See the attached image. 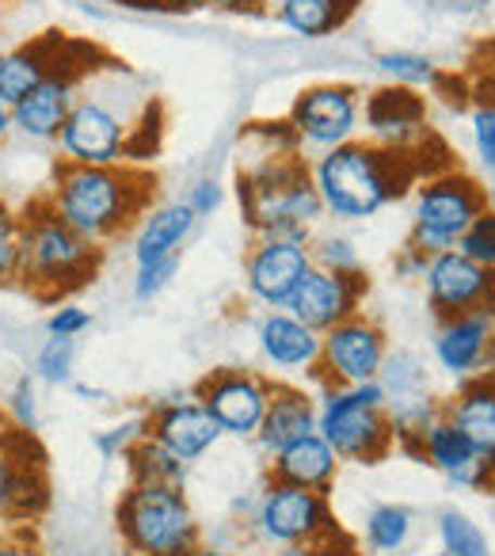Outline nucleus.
<instances>
[{"instance_id": "36", "label": "nucleus", "mask_w": 495, "mask_h": 556, "mask_svg": "<svg viewBox=\"0 0 495 556\" xmlns=\"http://www.w3.org/2000/svg\"><path fill=\"white\" fill-rule=\"evenodd\" d=\"M457 252L469 255L480 267L495 270V214L492 210H484V214L465 229V237L457 240Z\"/></svg>"}, {"instance_id": "2", "label": "nucleus", "mask_w": 495, "mask_h": 556, "mask_svg": "<svg viewBox=\"0 0 495 556\" xmlns=\"http://www.w3.org/2000/svg\"><path fill=\"white\" fill-rule=\"evenodd\" d=\"M309 179L325 202V214L340 222H366L416 184L419 164L416 153H393L355 138L347 146L325 149L313 161Z\"/></svg>"}, {"instance_id": "14", "label": "nucleus", "mask_w": 495, "mask_h": 556, "mask_svg": "<svg viewBox=\"0 0 495 556\" xmlns=\"http://www.w3.org/2000/svg\"><path fill=\"white\" fill-rule=\"evenodd\" d=\"M271 386L275 381L259 378V374H248V370H214L199 386L194 401L217 419L221 434L256 439L259 424H264V416H267V404H271Z\"/></svg>"}, {"instance_id": "17", "label": "nucleus", "mask_w": 495, "mask_h": 556, "mask_svg": "<svg viewBox=\"0 0 495 556\" xmlns=\"http://www.w3.org/2000/svg\"><path fill=\"white\" fill-rule=\"evenodd\" d=\"M363 294L366 275H332L325 267H309L282 309L302 320V325H309L313 332L325 336L340 320L355 317L358 305H363Z\"/></svg>"}, {"instance_id": "28", "label": "nucleus", "mask_w": 495, "mask_h": 556, "mask_svg": "<svg viewBox=\"0 0 495 556\" xmlns=\"http://www.w3.org/2000/svg\"><path fill=\"white\" fill-rule=\"evenodd\" d=\"M416 457H423V462H431L439 472L454 477V472H461L469 462H477L480 454L446 416H439V419H431V424L423 427V434L416 439Z\"/></svg>"}, {"instance_id": "16", "label": "nucleus", "mask_w": 495, "mask_h": 556, "mask_svg": "<svg viewBox=\"0 0 495 556\" xmlns=\"http://www.w3.org/2000/svg\"><path fill=\"white\" fill-rule=\"evenodd\" d=\"M309 267H313L309 240L259 237L256 248L244 260V287L259 305L282 309Z\"/></svg>"}, {"instance_id": "44", "label": "nucleus", "mask_w": 495, "mask_h": 556, "mask_svg": "<svg viewBox=\"0 0 495 556\" xmlns=\"http://www.w3.org/2000/svg\"><path fill=\"white\" fill-rule=\"evenodd\" d=\"M302 556H363V553H358L355 541L340 530V533H332V538H320V541H313V545H305Z\"/></svg>"}, {"instance_id": "11", "label": "nucleus", "mask_w": 495, "mask_h": 556, "mask_svg": "<svg viewBox=\"0 0 495 556\" xmlns=\"http://www.w3.org/2000/svg\"><path fill=\"white\" fill-rule=\"evenodd\" d=\"M385 355V332L370 317L355 313V317L340 320V325L320 336L317 381L320 386H366V381H378Z\"/></svg>"}, {"instance_id": "23", "label": "nucleus", "mask_w": 495, "mask_h": 556, "mask_svg": "<svg viewBox=\"0 0 495 556\" xmlns=\"http://www.w3.org/2000/svg\"><path fill=\"white\" fill-rule=\"evenodd\" d=\"M335 472H340V457L317 431L271 454V480H279V484L328 492L335 484Z\"/></svg>"}, {"instance_id": "32", "label": "nucleus", "mask_w": 495, "mask_h": 556, "mask_svg": "<svg viewBox=\"0 0 495 556\" xmlns=\"http://www.w3.org/2000/svg\"><path fill=\"white\" fill-rule=\"evenodd\" d=\"M373 65L401 88H416L419 92V88H427V85H439V70H434L431 58L411 54V50H385V54H378Z\"/></svg>"}, {"instance_id": "34", "label": "nucleus", "mask_w": 495, "mask_h": 556, "mask_svg": "<svg viewBox=\"0 0 495 556\" xmlns=\"http://www.w3.org/2000/svg\"><path fill=\"white\" fill-rule=\"evenodd\" d=\"M20 282V214L0 199V290Z\"/></svg>"}, {"instance_id": "49", "label": "nucleus", "mask_w": 495, "mask_h": 556, "mask_svg": "<svg viewBox=\"0 0 495 556\" xmlns=\"http://www.w3.org/2000/svg\"><path fill=\"white\" fill-rule=\"evenodd\" d=\"M191 556H237V553H225V548H206V545H199Z\"/></svg>"}, {"instance_id": "8", "label": "nucleus", "mask_w": 495, "mask_h": 556, "mask_svg": "<svg viewBox=\"0 0 495 556\" xmlns=\"http://www.w3.org/2000/svg\"><path fill=\"white\" fill-rule=\"evenodd\" d=\"M134 134H138L134 118L92 88V92H77V103L54 146L69 164H126Z\"/></svg>"}, {"instance_id": "20", "label": "nucleus", "mask_w": 495, "mask_h": 556, "mask_svg": "<svg viewBox=\"0 0 495 556\" xmlns=\"http://www.w3.org/2000/svg\"><path fill=\"white\" fill-rule=\"evenodd\" d=\"M495 351V317L492 313H461L446 317L434 332V358L457 381H469L484 370Z\"/></svg>"}, {"instance_id": "10", "label": "nucleus", "mask_w": 495, "mask_h": 556, "mask_svg": "<svg viewBox=\"0 0 495 556\" xmlns=\"http://www.w3.org/2000/svg\"><path fill=\"white\" fill-rule=\"evenodd\" d=\"M77 50V42L62 39L54 58V73L35 92H27L20 103H12V134H20L27 141H58L73 103H77L80 80H85V73L96 70V65H85L73 58Z\"/></svg>"}, {"instance_id": "22", "label": "nucleus", "mask_w": 495, "mask_h": 556, "mask_svg": "<svg viewBox=\"0 0 495 556\" xmlns=\"http://www.w3.org/2000/svg\"><path fill=\"white\" fill-rule=\"evenodd\" d=\"M317 431V401H313L309 389L302 386H271V404H267V416L259 424V446L267 454H279L290 442L305 439V434Z\"/></svg>"}, {"instance_id": "19", "label": "nucleus", "mask_w": 495, "mask_h": 556, "mask_svg": "<svg viewBox=\"0 0 495 556\" xmlns=\"http://www.w3.org/2000/svg\"><path fill=\"white\" fill-rule=\"evenodd\" d=\"M145 419L149 439H156L164 450H172L187 465L199 462L202 454H210L221 442V427H217V419L199 401H164Z\"/></svg>"}, {"instance_id": "9", "label": "nucleus", "mask_w": 495, "mask_h": 556, "mask_svg": "<svg viewBox=\"0 0 495 556\" xmlns=\"http://www.w3.org/2000/svg\"><path fill=\"white\" fill-rule=\"evenodd\" d=\"M252 526H256V533L267 545H282V548H305L313 541L340 533L328 492L279 484V480H271L264 488Z\"/></svg>"}, {"instance_id": "40", "label": "nucleus", "mask_w": 495, "mask_h": 556, "mask_svg": "<svg viewBox=\"0 0 495 556\" xmlns=\"http://www.w3.org/2000/svg\"><path fill=\"white\" fill-rule=\"evenodd\" d=\"M183 202L194 210V217H210V214H217V210H221L225 191H221V184H217L214 176H206V179H199L191 191H187Z\"/></svg>"}, {"instance_id": "26", "label": "nucleus", "mask_w": 495, "mask_h": 556, "mask_svg": "<svg viewBox=\"0 0 495 556\" xmlns=\"http://www.w3.org/2000/svg\"><path fill=\"white\" fill-rule=\"evenodd\" d=\"M58 47H62V35L0 50V100L20 103L27 92H35V88L54 73Z\"/></svg>"}, {"instance_id": "43", "label": "nucleus", "mask_w": 495, "mask_h": 556, "mask_svg": "<svg viewBox=\"0 0 495 556\" xmlns=\"http://www.w3.org/2000/svg\"><path fill=\"white\" fill-rule=\"evenodd\" d=\"M12 416H16L20 431H35L39 416H35V389H31V381H20L16 393H12Z\"/></svg>"}, {"instance_id": "52", "label": "nucleus", "mask_w": 495, "mask_h": 556, "mask_svg": "<svg viewBox=\"0 0 495 556\" xmlns=\"http://www.w3.org/2000/svg\"><path fill=\"white\" fill-rule=\"evenodd\" d=\"M434 556H454V553H434Z\"/></svg>"}, {"instance_id": "24", "label": "nucleus", "mask_w": 495, "mask_h": 556, "mask_svg": "<svg viewBox=\"0 0 495 556\" xmlns=\"http://www.w3.org/2000/svg\"><path fill=\"white\" fill-rule=\"evenodd\" d=\"M442 416L472 442L477 454L495 457V374H477V378L461 381Z\"/></svg>"}, {"instance_id": "38", "label": "nucleus", "mask_w": 495, "mask_h": 556, "mask_svg": "<svg viewBox=\"0 0 495 556\" xmlns=\"http://www.w3.org/2000/svg\"><path fill=\"white\" fill-rule=\"evenodd\" d=\"M176 270H179V255L176 260H161V263L138 267V275H134V298H138V302H153L172 278H176Z\"/></svg>"}, {"instance_id": "3", "label": "nucleus", "mask_w": 495, "mask_h": 556, "mask_svg": "<svg viewBox=\"0 0 495 556\" xmlns=\"http://www.w3.org/2000/svg\"><path fill=\"white\" fill-rule=\"evenodd\" d=\"M237 199L256 237L313 240L309 229L325 217V202L297 153L259 149L256 161L240 168Z\"/></svg>"}, {"instance_id": "46", "label": "nucleus", "mask_w": 495, "mask_h": 556, "mask_svg": "<svg viewBox=\"0 0 495 556\" xmlns=\"http://www.w3.org/2000/svg\"><path fill=\"white\" fill-rule=\"evenodd\" d=\"M0 556H42L39 553V545L35 541H27V538H0Z\"/></svg>"}, {"instance_id": "13", "label": "nucleus", "mask_w": 495, "mask_h": 556, "mask_svg": "<svg viewBox=\"0 0 495 556\" xmlns=\"http://www.w3.org/2000/svg\"><path fill=\"white\" fill-rule=\"evenodd\" d=\"M290 130L302 146L335 149L355 141L358 123H363V100L351 85H313L290 108Z\"/></svg>"}, {"instance_id": "21", "label": "nucleus", "mask_w": 495, "mask_h": 556, "mask_svg": "<svg viewBox=\"0 0 495 556\" xmlns=\"http://www.w3.org/2000/svg\"><path fill=\"white\" fill-rule=\"evenodd\" d=\"M256 340L264 358L275 370H305L317 378L320 366V332H313L309 325H302L297 317H290L287 309L264 313L256 328Z\"/></svg>"}, {"instance_id": "7", "label": "nucleus", "mask_w": 495, "mask_h": 556, "mask_svg": "<svg viewBox=\"0 0 495 556\" xmlns=\"http://www.w3.org/2000/svg\"><path fill=\"white\" fill-rule=\"evenodd\" d=\"M487 210V191L465 172H434L419 179L416 206H411L408 244L423 255H439L457 248L472 222Z\"/></svg>"}, {"instance_id": "48", "label": "nucleus", "mask_w": 495, "mask_h": 556, "mask_svg": "<svg viewBox=\"0 0 495 556\" xmlns=\"http://www.w3.org/2000/svg\"><path fill=\"white\" fill-rule=\"evenodd\" d=\"M9 134H12V103L0 100V146L9 141Z\"/></svg>"}, {"instance_id": "45", "label": "nucleus", "mask_w": 495, "mask_h": 556, "mask_svg": "<svg viewBox=\"0 0 495 556\" xmlns=\"http://www.w3.org/2000/svg\"><path fill=\"white\" fill-rule=\"evenodd\" d=\"M427 260H431V255H423L419 248H411V244H408V248L401 252V260H396V270H401V275H408V278H423Z\"/></svg>"}, {"instance_id": "33", "label": "nucleus", "mask_w": 495, "mask_h": 556, "mask_svg": "<svg viewBox=\"0 0 495 556\" xmlns=\"http://www.w3.org/2000/svg\"><path fill=\"white\" fill-rule=\"evenodd\" d=\"M309 255H313V267H325L332 275H363V260H358L355 244L347 237L325 232V237L309 240Z\"/></svg>"}, {"instance_id": "15", "label": "nucleus", "mask_w": 495, "mask_h": 556, "mask_svg": "<svg viewBox=\"0 0 495 556\" xmlns=\"http://www.w3.org/2000/svg\"><path fill=\"white\" fill-rule=\"evenodd\" d=\"M47 510V472L31 431H0V518L24 522Z\"/></svg>"}, {"instance_id": "31", "label": "nucleus", "mask_w": 495, "mask_h": 556, "mask_svg": "<svg viewBox=\"0 0 495 556\" xmlns=\"http://www.w3.org/2000/svg\"><path fill=\"white\" fill-rule=\"evenodd\" d=\"M439 541H442V553H454V556H492L487 548V538L477 522H472L465 510L449 507L439 515Z\"/></svg>"}, {"instance_id": "27", "label": "nucleus", "mask_w": 495, "mask_h": 556, "mask_svg": "<svg viewBox=\"0 0 495 556\" xmlns=\"http://www.w3.org/2000/svg\"><path fill=\"white\" fill-rule=\"evenodd\" d=\"M275 20L305 39H325L340 31L355 12V0H275Z\"/></svg>"}, {"instance_id": "12", "label": "nucleus", "mask_w": 495, "mask_h": 556, "mask_svg": "<svg viewBox=\"0 0 495 556\" xmlns=\"http://www.w3.org/2000/svg\"><path fill=\"white\" fill-rule=\"evenodd\" d=\"M423 287L439 320L461 317V313H492L495 317V270L472 263L457 248L427 260Z\"/></svg>"}, {"instance_id": "51", "label": "nucleus", "mask_w": 495, "mask_h": 556, "mask_svg": "<svg viewBox=\"0 0 495 556\" xmlns=\"http://www.w3.org/2000/svg\"><path fill=\"white\" fill-rule=\"evenodd\" d=\"M9 4H12V0H0V16H4V12H9Z\"/></svg>"}, {"instance_id": "1", "label": "nucleus", "mask_w": 495, "mask_h": 556, "mask_svg": "<svg viewBox=\"0 0 495 556\" xmlns=\"http://www.w3.org/2000/svg\"><path fill=\"white\" fill-rule=\"evenodd\" d=\"M153 176L134 164H69L58 161L47 187V206L92 244H107L145 214Z\"/></svg>"}, {"instance_id": "41", "label": "nucleus", "mask_w": 495, "mask_h": 556, "mask_svg": "<svg viewBox=\"0 0 495 556\" xmlns=\"http://www.w3.org/2000/svg\"><path fill=\"white\" fill-rule=\"evenodd\" d=\"M92 325V317H88L80 305H58L54 313H50V320H47V332L50 336H69V340H77L85 328Z\"/></svg>"}, {"instance_id": "18", "label": "nucleus", "mask_w": 495, "mask_h": 556, "mask_svg": "<svg viewBox=\"0 0 495 556\" xmlns=\"http://www.w3.org/2000/svg\"><path fill=\"white\" fill-rule=\"evenodd\" d=\"M366 134L373 146L393 149V153H416L431 130H427V100L416 88L385 85L366 96Z\"/></svg>"}, {"instance_id": "5", "label": "nucleus", "mask_w": 495, "mask_h": 556, "mask_svg": "<svg viewBox=\"0 0 495 556\" xmlns=\"http://www.w3.org/2000/svg\"><path fill=\"white\" fill-rule=\"evenodd\" d=\"M317 434L340 462L373 465L393 454L396 431L378 381L366 386H325L317 401Z\"/></svg>"}, {"instance_id": "50", "label": "nucleus", "mask_w": 495, "mask_h": 556, "mask_svg": "<svg viewBox=\"0 0 495 556\" xmlns=\"http://www.w3.org/2000/svg\"><path fill=\"white\" fill-rule=\"evenodd\" d=\"M487 210L495 214V187H487Z\"/></svg>"}, {"instance_id": "39", "label": "nucleus", "mask_w": 495, "mask_h": 556, "mask_svg": "<svg viewBox=\"0 0 495 556\" xmlns=\"http://www.w3.org/2000/svg\"><path fill=\"white\" fill-rule=\"evenodd\" d=\"M472 146L487 172H495V103H480L472 111Z\"/></svg>"}, {"instance_id": "35", "label": "nucleus", "mask_w": 495, "mask_h": 556, "mask_svg": "<svg viewBox=\"0 0 495 556\" xmlns=\"http://www.w3.org/2000/svg\"><path fill=\"white\" fill-rule=\"evenodd\" d=\"M73 358H77V340H69V336H50V340L42 343L39 358H35V374L54 381V386H62L73 374Z\"/></svg>"}, {"instance_id": "6", "label": "nucleus", "mask_w": 495, "mask_h": 556, "mask_svg": "<svg viewBox=\"0 0 495 556\" xmlns=\"http://www.w3.org/2000/svg\"><path fill=\"white\" fill-rule=\"evenodd\" d=\"M115 522L134 556H191L202 545L179 484H130L118 500Z\"/></svg>"}, {"instance_id": "30", "label": "nucleus", "mask_w": 495, "mask_h": 556, "mask_svg": "<svg viewBox=\"0 0 495 556\" xmlns=\"http://www.w3.org/2000/svg\"><path fill=\"white\" fill-rule=\"evenodd\" d=\"M411 538V510L396 503H381L366 515V545L373 553H401Z\"/></svg>"}, {"instance_id": "37", "label": "nucleus", "mask_w": 495, "mask_h": 556, "mask_svg": "<svg viewBox=\"0 0 495 556\" xmlns=\"http://www.w3.org/2000/svg\"><path fill=\"white\" fill-rule=\"evenodd\" d=\"M145 434H149V419H126V424L96 434V450H100L103 457H118V454L126 457L141 439H145Z\"/></svg>"}, {"instance_id": "4", "label": "nucleus", "mask_w": 495, "mask_h": 556, "mask_svg": "<svg viewBox=\"0 0 495 556\" xmlns=\"http://www.w3.org/2000/svg\"><path fill=\"white\" fill-rule=\"evenodd\" d=\"M103 260V248L73 232L47 199H35L20 214V287H27L42 302L85 290L96 278Z\"/></svg>"}, {"instance_id": "29", "label": "nucleus", "mask_w": 495, "mask_h": 556, "mask_svg": "<svg viewBox=\"0 0 495 556\" xmlns=\"http://www.w3.org/2000/svg\"><path fill=\"white\" fill-rule=\"evenodd\" d=\"M126 462H130L134 484H179L183 488V480H187V462H179L172 450H164L161 442L149 439V434L126 454Z\"/></svg>"}, {"instance_id": "42", "label": "nucleus", "mask_w": 495, "mask_h": 556, "mask_svg": "<svg viewBox=\"0 0 495 556\" xmlns=\"http://www.w3.org/2000/svg\"><path fill=\"white\" fill-rule=\"evenodd\" d=\"M275 0H176V12L187 9H217V12H264Z\"/></svg>"}, {"instance_id": "25", "label": "nucleus", "mask_w": 495, "mask_h": 556, "mask_svg": "<svg viewBox=\"0 0 495 556\" xmlns=\"http://www.w3.org/2000/svg\"><path fill=\"white\" fill-rule=\"evenodd\" d=\"M194 225H199V217H194V210L187 206L183 199L149 210L138 237H134V263L145 267V263L176 260L179 248H183L187 237L194 232Z\"/></svg>"}, {"instance_id": "47", "label": "nucleus", "mask_w": 495, "mask_h": 556, "mask_svg": "<svg viewBox=\"0 0 495 556\" xmlns=\"http://www.w3.org/2000/svg\"><path fill=\"white\" fill-rule=\"evenodd\" d=\"M111 4L130 12H176V0H111Z\"/></svg>"}]
</instances>
